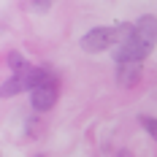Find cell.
<instances>
[{
    "label": "cell",
    "instance_id": "1",
    "mask_svg": "<svg viewBox=\"0 0 157 157\" xmlns=\"http://www.w3.org/2000/svg\"><path fill=\"white\" fill-rule=\"evenodd\" d=\"M157 46V16L144 14L136 25L133 33L122 46L117 49V63H144Z\"/></svg>",
    "mask_w": 157,
    "mask_h": 157
},
{
    "label": "cell",
    "instance_id": "2",
    "mask_svg": "<svg viewBox=\"0 0 157 157\" xmlns=\"http://www.w3.org/2000/svg\"><path fill=\"white\" fill-rule=\"evenodd\" d=\"M57 98H60V84H46L30 92V106L35 111H52Z\"/></svg>",
    "mask_w": 157,
    "mask_h": 157
},
{
    "label": "cell",
    "instance_id": "3",
    "mask_svg": "<svg viewBox=\"0 0 157 157\" xmlns=\"http://www.w3.org/2000/svg\"><path fill=\"white\" fill-rule=\"evenodd\" d=\"M141 81V63H119L117 65V84L119 87H136Z\"/></svg>",
    "mask_w": 157,
    "mask_h": 157
},
{
    "label": "cell",
    "instance_id": "4",
    "mask_svg": "<svg viewBox=\"0 0 157 157\" xmlns=\"http://www.w3.org/2000/svg\"><path fill=\"white\" fill-rule=\"evenodd\" d=\"M138 122H141V127L146 130V136H152V138L157 141V119H155V117H149V114H141V117H138Z\"/></svg>",
    "mask_w": 157,
    "mask_h": 157
},
{
    "label": "cell",
    "instance_id": "5",
    "mask_svg": "<svg viewBox=\"0 0 157 157\" xmlns=\"http://www.w3.org/2000/svg\"><path fill=\"white\" fill-rule=\"evenodd\" d=\"M117 157H130V155H127V152H119V155H117Z\"/></svg>",
    "mask_w": 157,
    "mask_h": 157
}]
</instances>
